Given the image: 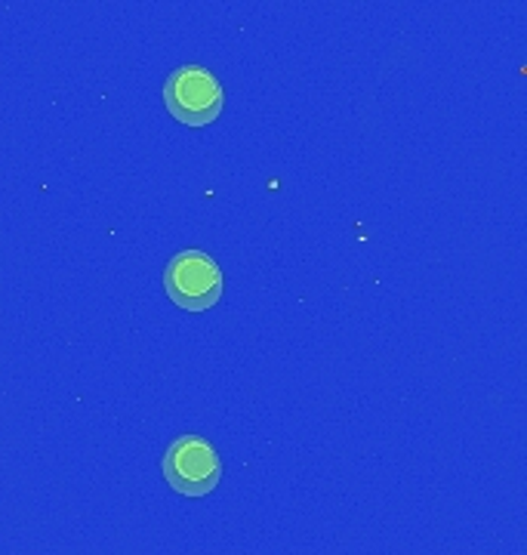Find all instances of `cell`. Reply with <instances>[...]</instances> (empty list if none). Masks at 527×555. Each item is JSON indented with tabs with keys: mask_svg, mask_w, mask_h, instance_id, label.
<instances>
[{
	"mask_svg": "<svg viewBox=\"0 0 527 555\" xmlns=\"http://www.w3.org/2000/svg\"><path fill=\"white\" fill-rule=\"evenodd\" d=\"M164 478L182 496H204L222 478V460L204 436H182L164 454Z\"/></svg>",
	"mask_w": 527,
	"mask_h": 555,
	"instance_id": "3957f363",
	"label": "cell"
},
{
	"mask_svg": "<svg viewBox=\"0 0 527 555\" xmlns=\"http://www.w3.org/2000/svg\"><path fill=\"white\" fill-rule=\"evenodd\" d=\"M164 291L185 312H207L222 297V269L204 250H182L164 272Z\"/></svg>",
	"mask_w": 527,
	"mask_h": 555,
	"instance_id": "7a4b0ae2",
	"label": "cell"
},
{
	"mask_svg": "<svg viewBox=\"0 0 527 555\" xmlns=\"http://www.w3.org/2000/svg\"><path fill=\"white\" fill-rule=\"evenodd\" d=\"M164 102L179 124L207 127L219 118L226 105V93H222V83L204 65H182L164 83Z\"/></svg>",
	"mask_w": 527,
	"mask_h": 555,
	"instance_id": "6da1fadb",
	"label": "cell"
}]
</instances>
